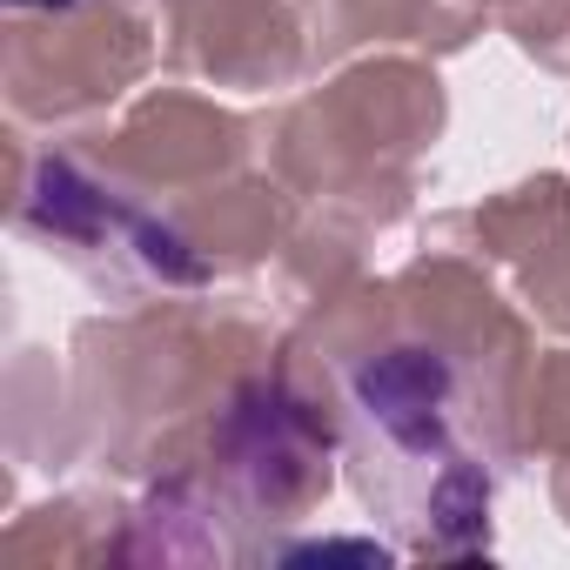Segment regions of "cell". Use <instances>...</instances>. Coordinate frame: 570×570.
I'll list each match as a JSON object with an SVG mask.
<instances>
[{
  "instance_id": "cell-1",
  "label": "cell",
  "mask_w": 570,
  "mask_h": 570,
  "mask_svg": "<svg viewBox=\"0 0 570 570\" xmlns=\"http://www.w3.org/2000/svg\"><path fill=\"white\" fill-rule=\"evenodd\" d=\"M35 8H68V0H35Z\"/></svg>"
}]
</instances>
